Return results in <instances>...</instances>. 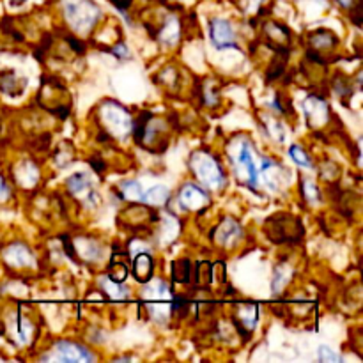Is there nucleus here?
Wrapping results in <instances>:
<instances>
[{
  "mask_svg": "<svg viewBox=\"0 0 363 363\" xmlns=\"http://www.w3.org/2000/svg\"><path fill=\"white\" fill-rule=\"evenodd\" d=\"M131 128H133V137L138 145L155 152H163L167 149V140L163 137L165 123L162 119H156L151 112H142Z\"/></svg>",
  "mask_w": 363,
  "mask_h": 363,
  "instance_id": "1",
  "label": "nucleus"
},
{
  "mask_svg": "<svg viewBox=\"0 0 363 363\" xmlns=\"http://www.w3.org/2000/svg\"><path fill=\"white\" fill-rule=\"evenodd\" d=\"M264 233L273 243H298L303 240V225L298 216L289 213H277L269 216L264 223Z\"/></svg>",
  "mask_w": 363,
  "mask_h": 363,
  "instance_id": "2",
  "label": "nucleus"
},
{
  "mask_svg": "<svg viewBox=\"0 0 363 363\" xmlns=\"http://www.w3.org/2000/svg\"><path fill=\"white\" fill-rule=\"evenodd\" d=\"M190 169L209 190H220L223 186V170L218 160L209 151H195L190 156Z\"/></svg>",
  "mask_w": 363,
  "mask_h": 363,
  "instance_id": "3",
  "label": "nucleus"
},
{
  "mask_svg": "<svg viewBox=\"0 0 363 363\" xmlns=\"http://www.w3.org/2000/svg\"><path fill=\"white\" fill-rule=\"evenodd\" d=\"M64 16L77 32H89L99 18V9L91 0H67Z\"/></svg>",
  "mask_w": 363,
  "mask_h": 363,
  "instance_id": "4",
  "label": "nucleus"
},
{
  "mask_svg": "<svg viewBox=\"0 0 363 363\" xmlns=\"http://www.w3.org/2000/svg\"><path fill=\"white\" fill-rule=\"evenodd\" d=\"M101 119L105 124V131L108 137H124V135L130 133L131 126H133V121H131L130 113L124 106L117 105V103L108 101L101 108Z\"/></svg>",
  "mask_w": 363,
  "mask_h": 363,
  "instance_id": "5",
  "label": "nucleus"
},
{
  "mask_svg": "<svg viewBox=\"0 0 363 363\" xmlns=\"http://www.w3.org/2000/svg\"><path fill=\"white\" fill-rule=\"evenodd\" d=\"M339 45V38H337L335 32L328 30V28H318V30L312 32L308 35V59L315 60L318 64L325 66V59H323V53H330L335 50V46Z\"/></svg>",
  "mask_w": 363,
  "mask_h": 363,
  "instance_id": "6",
  "label": "nucleus"
},
{
  "mask_svg": "<svg viewBox=\"0 0 363 363\" xmlns=\"http://www.w3.org/2000/svg\"><path fill=\"white\" fill-rule=\"evenodd\" d=\"M45 358H50V360H59V362L82 363V362H92L96 357L87 350V347L80 346V344L71 342V340H59V342L55 344V353ZM45 358H43V360H45Z\"/></svg>",
  "mask_w": 363,
  "mask_h": 363,
  "instance_id": "7",
  "label": "nucleus"
},
{
  "mask_svg": "<svg viewBox=\"0 0 363 363\" xmlns=\"http://www.w3.org/2000/svg\"><path fill=\"white\" fill-rule=\"evenodd\" d=\"M177 202L181 204V208L188 209V211H204L211 199H209L208 190L201 188L199 184L186 183L177 194Z\"/></svg>",
  "mask_w": 363,
  "mask_h": 363,
  "instance_id": "8",
  "label": "nucleus"
},
{
  "mask_svg": "<svg viewBox=\"0 0 363 363\" xmlns=\"http://www.w3.org/2000/svg\"><path fill=\"white\" fill-rule=\"evenodd\" d=\"M241 238H243V229H241L240 222L234 218H223L216 225V229L211 230V240L225 248L236 247Z\"/></svg>",
  "mask_w": 363,
  "mask_h": 363,
  "instance_id": "9",
  "label": "nucleus"
},
{
  "mask_svg": "<svg viewBox=\"0 0 363 363\" xmlns=\"http://www.w3.org/2000/svg\"><path fill=\"white\" fill-rule=\"evenodd\" d=\"M266 35V45L275 50L277 53H289L291 52V32L286 25L279 21H266L262 27Z\"/></svg>",
  "mask_w": 363,
  "mask_h": 363,
  "instance_id": "10",
  "label": "nucleus"
},
{
  "mask_svg": "<svg viewBox=\"0 0 363 363\" xmlns=\"http://www.w3.org/2000/svg\"><path fill=\"white\" fill-rule=\"evenodd\" d=\"M209 35H211V43L218 50L238 48L234 28L227 20H222V18L211 20V23H209Z\"/></svg>",
  "mask_w": 363,
  "mask_h": 363,
  "instance_id": "11",
  "label": "nucleus"
},
{
  "mask_svg": "<svg viewBox=\"0 0 363 363\" xmlns=\"http://www.w3.org/2000/svg\"><path fill=\"white\" fill-rule=\"evenodd\" d=\"M234 169H236V174L245 170V176L241 177V181H245V183L248 184V188H254L255 190V184H257V167H255L254 156H252L250 142L245 140L243 144H241L240 151H238Z\"/></svg>",
  "mask_w": 363,
  "mask_h": 363,
  "instance_id": "12",
  "label": "nucleus"
},
{
  "mask_svg": "<svg viewBox=\"0 0 363 363\" xmlns=\"http://www.w3.org/2000/svg\"><path fill=\"white\" fill-rule=\"evenodd\" d=\"M257 318H259V308L257 305L254 303L238 305L236 311H234V315H233L234 326H236L238 332L243 335L245 340H247L248 337H250V333L254 332L255 325H257Z\"/></svg>",
  "mask_w": 363,
  "mask_h": 363,
  "instance_id": "13",
  "label": "nucleus"
},
{
  "mask_svg": "<svg viewBox=\"0 0 363 363\" xmlns=\"http://www.w3.org/2000/svg\"><path fill=\"white\" fill-rule=\"evenodd\" d=\"M305 116H307L308 124L312 128L318 126H325L328 123L330 117V110L328 105H326L325 99L318 94H311L307 99H305Z\"/></svg>",
  "mask_w": 363,
  "mask_h": 363,
  "instance_id": "14",
  "label": "nucleus"
},
{
  "mask_svg": "<svg viewBox=\"0 0 363 363\" xmlns=\"http://www.w3.org/2000/svg\"><path fill=\"white\" fill-rule=\"evenodd\" d=\"M66 188L69 190L71 195L82 199L84 202H94L96 191H92L91 181H89L87 174H73V176L66 181Z\"/></svg>",
  "mask_w": 363,
  "mask_h": 363,
  "instance_id": "15",
  "label": "nucleus"
},
{
  "mask_svg": "<svg viewBox=\"0 0 363 363\" xmlns=\"http://www.w3.org/2000/svg\"><path fill=\"white\" fill-rule=\"evenodd\" d=\"M4 261L7 262V266L23 268V266H30L32 262H34V255L28 250L27 245L13 243L11 247L6 248V252H4Z\"/></svg>",
  "mask_w": 363,
  "mask_h": 363,
  "instance_id": "16",
  "label": "nucleus"
},
{
  "mask_svg": "<svg viewBox=\"0 0 363 363\" xmlns=\"http://www.w3.org/2000/svg\"><path fill=\"white\" fill-rule=\"evenodd\" d=\"M152 269H155V261L147 252H140L135 255L133 264H131V273H133L135 280L140 284L152 280Z\"/></svg>",
  "mask_w": 363,
  "mask_h": 363,
  "instance_id": "17",
  "label": "nucleus"
},
{
  "mask_svg": "<svg viewBox=\"0 0 363 363\" xmlns=\"http://www.w3.org/2000/svg\"><path fill=\"white\" fill-rule=\"evenodd\" d=\"M27 87V78L18 77L14 71L0 73V91L7 96H20Z\"/></svg>",
  "mask_w": 363,
  "mask_h": 363,
  "instance_id": "18",
  "label": "nucleus"
},
{
  "mask_svg": "<svg viewBox=\"0 0 363 363\" xmlns=\"http://www.w3.org/2000/svg\"><path fill=\"white\" fill-rule=\"evenodd\" d=\"M128 266H130V261H128L126 252L123 254V252L116 250L108 262V279H112L113 282L123 284L128 277Z\"/></svg>",
  "mask_w": 363,
  "mask_h": 363,
  "instance_id": "19",
  "label": "nucleus"
},
{
  "mask_svg": "<svg viewBox=\"0 0 363 363\" xmlns=\"http://www.w3.org/2000/svg\"><path fill=\"white\" fill-rule=\"evenodd\" d=\"M191 269H194V282L197 289H208L215 279V268H213L211 262H199Z\"/></svg>",
  "mask_w": 363,
  "mask_h": 363,
  "instance_id": "20",
  "label": "nucleus"
},
{
  "mask_svg": "<svg viewBox=\"0 0 363 363\" xmlns=\"http://www.w3.org/2000/svg\"><path fill=\"white\" fill-rule=\"evenodd\" d=\"M32 330H34L32 323L28 321L27 318H23L21 314H16V318H14V330H13L14 339H16L20 344H27L28 340L32 339Z\"/></svg>",
  "mask_w": 363,
  "mask_h": 363,
  "instance_id": "21",
  "label": "nucleus"
},
{
  "mask_svg": "<svg viewBox=\"0 0 363 363\" xmlns=\"http://www.w3.org/2000/svg\"><path fill=\"white\" fill-rule=\"evenodd\" d=\"M169 201V190L165 186H152L151 190L142 195V202L149 204L151 208H160Z\"/></svg>",
  "mask_w": 363,
  "mask_h": 363,
  "instance_id": "22",
  "label": "nucleus"
},
{
  "mask_svg": "<svg viewBox=\"0 0 363 363\" xmlns=\"http://www.w3.org/2000/svg\"><path fill=\"white\" fill-rule=\"evenodd\" d=\"M99 284H101L105 293L108 294V298H112V300H126L128 293H130L126 287H123V284L113 282V280L108 279V277H103V279L99 280Z\"/></svg>",
  "mask_w": 363,
  "mask_h": 363,
  "instance_id": "23",
  "label": "nucleus"
},
{
  "mask_svg": "<svg viewBox=\"0 0 363 363\" xmlns=\"http://www.w3.org/2000/svg\"><path fill=\"white\" fill-rule=\"evenodd\" d=\"M119 188H121V197H123L124 201L142 202V195H144V191H142L140 183H137V181H123V183L119 184Z\"/></svg>",
  "mask_w": 363,
  "mask_h": 363,
  "instance_id": "24",
  "label": "nucleus"
},
{
  "mask_svg": "<svg viewBox=\"0 0 363 363\" xmlns=\"http://www.w3.org/2000/svg\"><path fill=\"white\" fill-rule=\"evenodd\" d=\"M342 11H347L357 27L362 25V0H333Z\"/></svg>",
  "mask_w": 363,
  "mask_h": 363,
  "instance_id": "25",
  "label": "nucleus"
},
{
  "mask_svg": "<svg viewBox=\"0 0 363 363\" xmlns=\"http://www.w3.org/2000/svg\"><path fill=\"white\" fill-rule=\"evenodd\" d=\"M172 279L174 282L188 284L191 279V264L188 259H181L172 264Z\"/></svg>",
  "mask_w": 363,
  "mask_h": 363,
  "instance_id": "26",
  "label": "nucleus"
},
{
  "mask_svg": "<svg viewBox=\"0 0 363 363\" xmlns=\"http://www.w3.org/2000/svg\"><path fill=\"white\" fill-rule=\"evenodd\" d=\"M287 59H289V53H277L275 60H273L272 66H269V69H268V73H266V80L268 82L277 80V78L284 73V69H286Z\"/></svg>",
  "mask_w": 363,
  "mask_h": 363,
  "instance_id": "27",
  "label": "nucleus"
},
{
  "mask_svg": "<svg viewBox=\"0 0 363 363\" xmlns=\"http://www.w3.org/2000/svg\"><path fill=\"white\" fill-rule=\"evenodd\" d=\"M160 38L167 43V45H174L179 38V23L177 20H170L169 23L163 25L162 32H160Z\"/></svg>",
  "mask_w": 363,
  "mask_h": 363,
  "instance_id": "28",
  "label": "nucleus"
},
{
  "mask_svg": "<svg viewBox=\"0 0 363 363\" xmlns=\"http://www.w3.org/2000/svg\"><path fill=\"white\" fill-rule=\"evenodd\" d=\"M289 156L293 158V162L296 163V165L305 167V169H312V167H314V165H312L311 156H308L307 151H303L300 145H291Z\"/></svg>",
  "mask_w": 363,
  "mask_h": 363,
  "instance_id": "29",
  "label": "nucleus"
},
{
  "mask_svg": "<svg viewBox=\"0 0 363 363\" xmlns=\"http://www.w3.org/2000/svg\"><path fill=\"white\" fill-rule=\"evenodd\" d=\"M301 186H303V195H305V199H307V202H311V204H315V202L321 201V194H319L318 186H315L314 183L303 179Z\"/></svg>",
  "mask_w": 363,
  "mask_h": 363,
  "instance_id": "30",
  "label": "nucleus"
},
{
  "mask_svg": "<svg viewBox=\"0 0 363 363\" xmlns=\"http://www.w3.org/2000/svg\"><path fill=\"white\" fill-rule=\"evenodd\" d=\"M291 275H293V273H291V272L286 273V268H284V264H280L279 268H277L275 280H273V291H275V293L282 291L284 286L289 282V279H287V277H291Z\"/></svg>",
  "mask_w": 363,
  "mask_h": 363,
  "instance_id": "31",
  "label": "nucleus"
},
{
  "mask_svg": "<svg viewBox=\"0 0 363 363\" xmlns=\"http://www.w3.org/2000/svg\"><path fill=\"white\" fill-rule=\"evenodd\" d=\"M319 360L325 363H335V362H340V357L333 353L328 346H321L319 347Z\"/></svg>",
  "mask_w": 363,
  "mask_h": 363,
  "instance_id": "32",
  "label": "nucleus"
},
{
  "mask_svg": "<svg viewBox=\"0 0 363 363\" xmlns=\"http://www.w3.org/2000/svg\"><path fill=\"white\" fill-rule=\"evenodd\" d=\"M64 39H66V41L69 43L71 46H73L74 52H77L78 55H84V53H85V45H84V43L78 41V39H74V38H71V35H66V38H64Z\"/></svg>",
  "mask_w": 363,
  "mask_h": 363,
  "instance_id": "33",
  "label": "nucleus"
},
{
  "mask_svg": "<svg viewBox=\"0 0 363 363\" xmlns=\"http://www.w3.org/2000/svg\"><path fill=\"white\" fill-rule=\"evenodd\" d=\"M89 163H91V167L96 170V172H99V174L105 172L106 163L103 162V160L99 158V156H94V158H91V160H89Z\"/></svg>",
  "mask_w": 363,
  "mask_h": 363,
  "instance_id": "34",
  "label": "nucleus"
},
{
  "mask_svg": "<svg viewBox=\"0 0 363 363\" xmlns=\"http://www.w3.org/2000/svg\"><path fill=\"white\" fill-rule=\"evenodd\" d=\"M9 197H11V190H9V186H7L6 181H4L2 177H0V202L7 201V199H9Z\"/></svg>",
  "mask_w": 363,
  "mask_h": 363,
  "instance_id": "35",
  "label": "nucleus"
},
{
  "mask_svg": "<svg viewBox=\"0 0 363 363\" xmlns=\"http://www.w3.org/2000/svg\"><path fill=\"white\" fill-rule=\"evenodd\" d=\"M110 2H112L119 11H126L128 7L131 6V2H133V0H110Z\"/></svg>",
  "mask_w": 363,
  "mask_h": 363,
  "instance_id": "36",
  "label": "nucleus"
},
{
  "mask_svg": "<svg viewBox=\"0 0 363 363\" xmlns=\"http://www.w3.org/2000/svg\"><path fill=\"white\" fill-rule=\"evenodd\" d=\"M23 2H27V0H11V4H13V6H21Z\"/></svg>",
  "mask_w": 363,
  "mask_h": 363,
  "instance_id": "37",
  "label": "nucleus"
},
{
  "mask_svg": "<svg viewBox=\"0 0 363 363\" xmlns=\"http://www.w3.org/2000/svg\"><path fill=\"white\" fill-rule=\"evenodd\" d=\"M4 332V328H2V325H0V333H2Z\"/></svg>",
  "mask_w": 363,
  "mask_h": 363,
  "instance_id": "38",
  "label": "nucleus"
}]
</instances>
